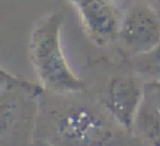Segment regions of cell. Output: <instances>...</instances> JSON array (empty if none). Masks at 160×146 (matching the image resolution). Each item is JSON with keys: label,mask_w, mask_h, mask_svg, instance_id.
<instances>
[{"label": "cell", "mask_w": 160, "mask_h": 146, "mask_svg": "<svg viewBox=\"0 0 160 146\" xmlns=\"http://www.w3.org/2000/svg\"><path fill=\"white\" fill-rule=\"evenodd\" d=\"M44 104L42 131L51 146H143L101 105L76 93L55 94Z\"/></svg>", "instance_id": "obj_1"}, {"label": "cell", "mask_w": 160, "mask_h": 146, "mask_svg": "<svg viewBox=\"0 0 160 146\" xmlns=\"http://www.w3.org/2000/svg\"><path fill=\"white\" fill-rule=\"evenodd\" d=\"M62 16L51 13L35 24L31 34V61L48 93H82L86 84L70 69L61 42Z\"/></svg>", "instance_id": "obj_2"}, {"label": "cell", "mask_w": 160, "mask_h": 146, "mask_svg": "<svg viewBox=\"0 0 160 146\" xmlns=\"http://www.w3.org/2000/svg\"><path fill=\"white\" fill-rule=\"evenodd\" d=\"M118 41L132 53L153 52L160 44V14L143 0L132 2L122 16Z\"/></svg>", "instance_id": "obj_3"}, {"label": "cell", "mask_w": 160, "mask_h": 146, "mask_svg": "<svg viewBox=\"0 0 160 146\" xmlns=\"http://www.w3.org/2000/svg\"><path fill=\"white\" fill-rule=\"evenodd\" d=\"M145 96V86L136 76L121 74L107 82L100 103L117 122L133 132V122Z\"/></svg>", "instance_id": "obj_4"}, {"label": "cell", "mask_w": 160, "mask_h": 146, "mask_svg": "<svg viewBox=\"0 0 160 146\" xmlns=\"http://www.w3.org/2000/svg\"><path fill=\"white\" fill-rule=\"evenodd\" d=\"M75 4L83 27L98 45L118 39L121 13L114 0H70Z\"/></svg>", "instance_id": "obj_5"}, {"label": "cell", "mask_w": 160, "mask_h": 146, "mask_svg": "<svg viewBox=\"0 0 160 146\" xmlns=\"http://www.w3.org/2000/svg\"><path fill=\"white\" fill-rule=\"evenodd\" d=\"M133 133L152 146H160V110L155 100L145 90L133 122Z\"/></svg>", "instance_id": "obj_6"}, {"label": "cell", "mask_w": 160, "mask_h": 146, "mask_svg": "<svg viewBox=\"0 0 160 146\" xmlns=\"http://www.w3.org/2000/svg\"><path fill=\"white\" fill-rule=\"evenodd\" d=\"M145 68L148 70H153V72L160 73V44L153 52H150V58L145 59Z\"/></svg>", "instance_id": "obj_7"}, {"label": "cell", "mask_w": 160, "mask_h": 146, "mask_svg": "<svg viewBox=\"0 0 160 146\" xmlns=\"http://www.w3.org/2000/svg\"><path fill=\"white\" fill-rule=\"evenodd\" d=\"M145 90L152 96V98L155 100L156 105H158V108L160 110V79L156 80V82H153V83L146 84L145 86Z\"/></svg>", "instance_id": "obj_8"}, {"label": "cell", "mask_w": 160, "mask_h": 146, "mask_svg": "<svg viewBox=\"0 0 160 146\" xmlns=\"http://www.w3.org/2000/svg\"><path fill=\"white\" fill-rule=\"evenodd\" d=\"M143 2L148 3V4H149L153 10H156L160 14V0H143Z\"/></svg>", "instance_id": "obj_9"}, {"label": "cell", "mask_w": 160, "mask_h": 146, "mask_svg": "<svg viewBox=\"0 0 160 146\" xmlns=\"http://www.w3.org/2000/svg\"><path fill=\"white\" fill-rule=\"evenodd\" d=\"M121 3H128V4H131L132 2H135V0H119Z\"/></svg>", "instance_id": "obj_10"}]
</instances>
